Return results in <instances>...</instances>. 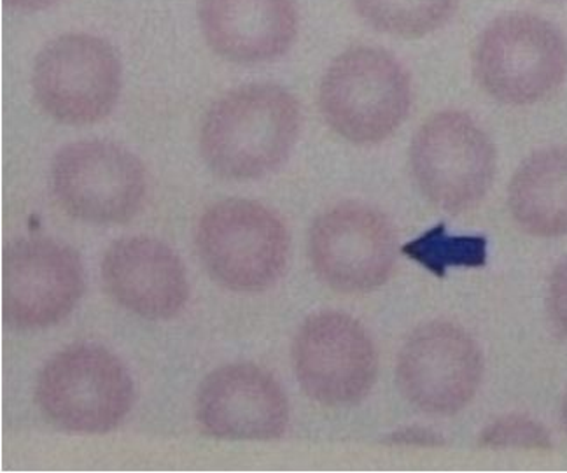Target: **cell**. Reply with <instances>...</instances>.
I'll use <instances>...</instances> for the list:
<instances>
[{
	"label": "cell",
	"mask_w": 567,
	"mask_h": 473,
	"mask_svg": "<svg viewBox=\"0 0 567 473\" xmlns=\"http://www.w3.org/2000/svg\"><path fill=\"white\" fill-rule=\"evenodd\" d=\"M410 260L445 277L449 268H480L487 264L488 244L482 235H451L445 225H436L401 247Z\"/></svg>",
	"instance_id": "18"
},
{
	"label": "cell",
	"mask_w": 567,
	"mask_h": 473,
	"mask_svg": "<svg viewBox=\"0 0 567 473\" xmlns=\"http://www.w3.org/2000/svg\"><path fill=\"white\" fill-rule=\"evenodd\" d=\"M548 310L560 336L567 339V260L551 274L548 285Z\"/></svg>",
	"instance_id": "20"
},
{
	"label": "cell",
	"mask_w": 567,
	"mask_h": 473,
	"mask_svg": "<svg viewBox=\"0 0 567 473\" xmlns=\"http://www.w3.org/2000/svg\"><path fill=\"white\" fill-rule=\"evenodd\" d=\"M292 364L305 394L326 407L363 402L379 372L372 337L358 319L337 310L305 319L292 343Z\"/></svg>",
	"instance_id": "9"
},
{
	"label": "cell",
	"mask_w": 567,
	"mask_h": 473,
	"mask_svg": "<svg viewBox=\"0 0 567 473\" xmlns=\"http://www.w3.org/2000/svg\"><path fill=\"white\" fill-rule=\"evenodd\" d=\"M198 18L209 47L235 63L280 59L298 32L295 0H198Z\"/></svg>",
	"instance_id": "15"
},
{
	"label": "cell",
	"mask_w": 567,
	"mask_h": 473,
	"mask_svg": "<svg viewBox=\"0 0 567 473\" xmlns=\"http://www.w3.org/2000/svg\"><path fill=\"white\" fill-rule=\"evenodd\" d=\"M413 179L431 204L457 214L485 197L496 150L484 128L461 111H442L419 128L410 150Z\"/></svg>",
	"instance_id": "7"
},
{
	"label": "cell",
	"mask_w": 567,
	"mask_h": 473,
	"mask_svg": "<svg viewBox=\"0 0 567 473\" xmlns=\"http://www.w3.org/2000/svg\"><path fill=\"white\" fill-rule=\"evenodd\" d=\"M309 253L313 270L326 286L342 294H368L391 276L396 234L380 210L343 202L313 222Z\"/></svg>",
	"instance_id": "11"
},
{
	"label": "cell",
	"mask_w": 567,
	"mask_h": 473,
	"mask_svg": "<svg viewBox=\"0 0 567 473\" xmlns=\"http://www.w3.org/2000/svg\"><path fill=\"white\" fill-rule=\"evenodd\" d=\"M132 376L114 352L99 343H72L44 363L35 402L54 426L81 435H104L134 407Z\"/></svg>",
	"instance_id": "2"
},
{
	"label": "cell",
	"mask_w": 567,
	"mask_h": 473,
	"mask_svg": "<svg viewBox=\"0 0 567 473\" xmlns=\"http://www.w3.org/2000/svg\"><path fill=\"white\" fill-rule=\"evenodd\" d=\"M475 76L485 93L503 104L545 101L566 80V39L536 14L496 18L476 42Z\"/></svg>",
	"instance_id": "5"
},
{
	"label": "cell",
	"mask_w": 567,
	"mask_h": 473,
	"mask_svg": "<svg viewBox=\"0 0 567 473\" xmlns=\"http://www.w3.org/2000/svg\"><path fill=\"white\" fill-rule=\"evenodd\" d=\"M122 83L116 50L90 34H68L48 42L32 72L39 107L54 122L71 126L93 125L113 113Z\"/></svg>",
	"instance_id": "6"
},
{
	"label": "cell",
	"mask_w": 567,
	"mask_h": 473,
	"mask_svg": "<svg viewBox=\"0 0 567 473\" xmlns=\"http://www.w3.org/2000/svg\"><path fill=\"white\" fill-rule=\"evenodd\" d=\"M560 418H563V426H564V430H566V433H567V397H566V400H564V403H563V412H560Z\"/></svg>",
	"instance_id": "23"
},
{
	"label": "cell",
	"mask_w": 567,
	"mask_h": 473,
	"mask_svg": "<svg viewBox=\"0 0 567 473\" xmlns=\"http://www.w3.org/2000/svg\"><path fill=\"white\" fill-rule=\"evenodd\" d=\"M4 321L14 330H41L68 318L86 286L80 253L50 237L9 244L2 268Z\"/></svg>",
	"instance_id": "10"
},
{
	"label": "cell",
	"mask_w": 567,
	"mask_h": 473,
	"mask_svg": "<svg viewBox=\"0 0 567 473\" xmlns=\"http://www.w3.org/2000/svg\"><path fill=\"white\" fill-rule=\"evenodd\" d=\"M56 2L59 0H4L8 8L14 9V11H23V13H35V11L51 8Z\"/></svg>",
	"instance_id": "22"
},
{
	"label": "cell",
	"mask_w": 567,
	"mask_h": 473,
	"mask_svg": "<svg viewBox=\"0 0 567 473\" xmlns=\"http://www.w3.org/2000/svg\"><path fill=\"white\" fill-rule=\"evenodd\" d=\"M102 282L117 306L138 318H176L189 298L186 268L167 244L147 235L114 240L101 265Z\"/></svg>",
	"instance_id": "14"
},
{
	"label": "cell",
	"mask_w": 567,
	"mask_h": 473,
	"mask_svg": "<svg viewBox=\"0 0 567 473\" xmlns=\"http://www.w3.org/2000/svg\"><path fill=\"white\" fill-rule=\"evenodd\" d=\"M551 2H554V0H551Z\"/></svg>",
	"instance_id": "24"
},
{
	"label": "cell",
	"mask_w": 567,
	"mask_h": 473,
	"mask_svg": "<svg viewBox=\"0 0 567 473\" xmlns=\"http://www.w3.org/2000/svg\"><path fill=\"white\" fill-rule=\"evenodd\" d=\"M195 244L213 279L238 294L270 288L288 265L289 234L282 219L246 198H228L205 210Z\"/></svg>",
	"instance_id": "4"
},
{
	"label": "cell",
	"mask_w": 567,
	"mask_h": 473,
	"mask_svg": "<svg viewBox=\"0 0 567 473\" xmlns=\"http://www.w3.org/2000/svg\"><path fill=\"white\" fill-rule=\"evenodd\" d=\"M196 423L219 440H276L289 424L282 385L255 363H230L210 372L196 391Z\"/></svg>",
	"instance_id": "13"
},
{
	"label": "cell",
	"mask_w": 567,
	"mask_h": 473,
	"mask_svg": "<svg viewBox=\"0 0 567 473\" xmlns=\"http://www.w3.org/2000/svg\"><path fill=\"white\" fill-rule=\"evenodd\" d=\"M478 448L482 449H551L547 428L529 415L509 414L488 424L480 433Z\"/></svg>",
	"instance_id": "19"
},
{
	"label": "cell",
	"mask_w": 567,
	"mask_h": 473,
	"mask_svg": "<svg viewBox=\"0 0 567 473\" xmlns=\"http://www.w3.org/2000/svg\"><path fill=\"white\" fill-rule=\"evenodd\" d=\"M388 445H410V448H443L446 444L440 433L433 432L430 428L424 426H406L401 428L398 432L389 433L384 439Z\"/></svg>",
	"instance_id": "21"
},
{
	"label": "cell",
	"mask_w": 567,
	"mask_h": 473,
	"mask_svg": "<svg viewBox=\"0 0 567 473\" xmlns=\"http://www.w3.org/2000/svg\"><path fill=\"white\" fill-rule=\"evenodd\" d=\"M396 378L401 393L419 411L451 415L475 398L484 358L475 339L454 322H425L403 343Z\"/></svg>",
	"instance_id": "12"
},
{
	"label": "cell",
	"mask_w": 567,
	"mask_h": 473,
	"mask_svg": "<svg viewBox=\"0 0 567 473\" xmlns=\"http://www.w3.org/2000/svg\"><path fill=\"white\" fill-rule=\"evenodd\" d=\"M54 198L69 216L90 225H125L147 193L146 168L120 144L81 141L62 147L51 164Z\"/></svg>",
	"instance_id": "8"
},
{
	"label": "cell",
	"mask_w": 567,
	"mask_h": 473,
	"mask_svg": "<svg viewBox=\"0 0 567 473\" xmlns=\"http://www.w3.org/2000/svg\"><path fill=\"white\" fill-rule=\"evenodd\" d=\"M457 0H354L368 25L396 38H424L442 29Z\"/></svg>",
	"instance_id": "17"
},
{
	"label": "cell",
	"mask_w": 567,
	"mask_h": 473,
	"mask_svg": "<svg viewBox=\"0 0 567 473\" xmlns=\"http://www.w3.org/2000/svg\"><path fill=\"white\" fill-rule=\"evenodd\" d=\"M412 84L389 51L355 47L322 76L319 107L340 137L359 146L384 143L409 116Z\"/></svg>",
	"instance_id": "3"
},
{
	"label": "cell",
	"mask_w": 567,
	"mask_h": 473,
	"mask_svg": "<svg viewBox=\"0 0 567 473\" xmlns=\"http://www.w3.org/2000/svg\"><path fill=\"white\" fill-rule=\"evenodd\" d=\"M508 206L527 234L545 239L567 235V147L527 156L509 183Z\"/></svg>",
	"instance_id": "16"
},
{
	"label": "cell",
	"mask_w": 567,
	"mask_h": 473,
	"mask_svg": "<svg viewBox=\"0 0 567 473\" xmlns=\"http://www.w3.org/2000/svg\"><path fill=\"white\" fill-rule=\"evenodd\" d=\"M300 128V105L288 90L274 83L244 84L205 114L202 158L221 179H261L289 158Z\"/></svg>",
	"instance_id": "1"
}]
</instances>
